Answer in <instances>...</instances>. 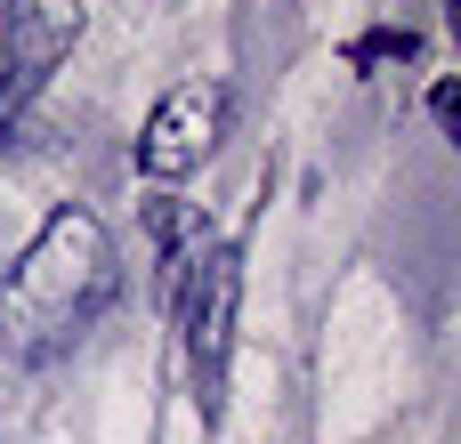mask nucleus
<instances>
[{
    "label": "nucleus",
    "mask_w": 461,
    "mask_h": 444,
    "mask_svg": "<svg viewBox=\"0 0 461 444\" xmlns=\"http://www.w3.org/2000/svg\"><path fill=\"white\" fill-rule=\"evenodd\" d=\"M73 40H81V0H8V24H0V105L24 113V97L65 65Z\"/></svg>",
    "instance_id": "20e7f679"
},
{
    "label": "nucleus",
    "mask_w": 461,
    "mask_h": 444,
    "mask_svg": "<svg viewBox=\"0 0 461 444\" xmlns=\"http://www.w3.org/2000/svg\"><path fill=\"white\" fill-rule=\"evenodd\" d=\"M219 138H227V89L219 81H178L138 129V170L146 178H186L219 154Z\"/></svg>",
    "instance_id": "7ed1b4c3"
},
{
    "label": "nucleus",
    "mask_w": 461,
    "mask_h": 444,
    "mask_svg": "<svg viewBox=\"0 0 461 444\" xmlns=\"http://www.w3.org/2000/svg\"><path fill=\"white\" fill-rule=\"evenodd\" d=\"M235 251L227 243H203L178 299H186V364H194V404L203 421H219L227 404V348H235Z\"/></svg>",
    "instance_id": "f03ea898"
},
{
    "label": "nucleus",
    "mask_w": 461,
    "mask_h": 444,
    "mask_svg": "<svg viewBox=\"0 0 461 444\" xmlns=\"http://www.w3.org/2000/svg\"><path fill=\"white\" fill-rule=\"evenodd\" d=\"M105 299H113V235L89 210H57L24 243V259L0 275V340L24 364H41V356L73 348Z\"/></svg>",
    "instance_id": "f257e3e1"
},
{
    "label": "nucleus",
    "mask_w": 461,
    "mask_h": 444,
    "mask_svg": "<svg viewBox=\"0 0 461 444\" xmlns=\"http://www.w3.org/2000/svg\"><path fill=\"white\" fill-rule=\"evenodd\" d=\"M429 113H438L446 129H454V121H461V97H454V89H446V81H438V97H429Z\"/></svg>",
    "instance_id": "423d86ee"
},
{
    "label": "nucleus",
    "mask_w": 461,
    "mask_h": 444,
    "mask_svg": "<svg viewBox=\"0 0 461 444\" xmlns=\"http://www.w3.org/2000/svg\"><path fill=\"white\" fill-rule=\"evenodd\" d=\"M413 49H421L413 32H373V40H357L348 57H357V65H381V57H413Z\"/></svg>",
    "instance_id": "39448f33"
}]
</instances>
